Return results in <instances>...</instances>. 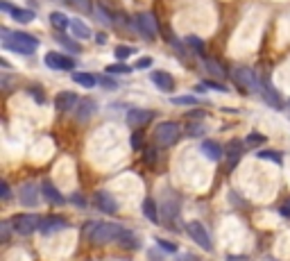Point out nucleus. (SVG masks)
Segmentation results:
<instances>
[{
    "label": "nucleus",
    "mask_w": 290,
    "mask_h": 261,
    "mask_svg": "<svg viewBox=\"0 0 290 261\" xmlns=\"http://www.w3.org/2000/svg\"><path fill=\"white\" fill-rule=\"evenodd\" d=\"M2 46L11 52L18 54H32L36 48H39V41L34 36L25 34V32H7L2 30Z\"/></svg>",
    "instance_id": "nucleus-1"
},
{
    "label": "nucleus",
    "mask_w": 290,
    "mask_h": 261,
    "mask_svg": "<svg viewBox=\"0 0 290 261\" xmlns=\"http://www.w3.org/2000/svg\"><path fill=\"white\" fill-rule=\"evenodd\" d=\"M86 236L91 238V243L95 246H104V243L118 241L120 234V225H113V222H89L86 225Z\"/></svg>",
    "instance_id": "nucleus-2"
},
{
    "label": "nucleus",
    "mask_w": 290,
    "mask_h": 261,
    "mask_svg": "<svg viewBox=\"0 0 290 261\" xmlns=\"http://www.w3.org/2000/svg\"><path fill=\"white\" fill-rule=\"evenodd\" d=\"M179 138V125L177 123H159L157 130H154V143L157 146H172V143H177Z\"/></svg>",
    "instance_id": "nucleus-3"
},
{
    "label": "nucleus",
    "mask_w": 290,
    "mask_h": 261,
    "mask_svg": "<svg viewBox=\"0 0 290 261\" xmlns=\"http://www.w3.org/2000/svg\"><path fill=\"white\" fill-rule=\"evenodd\" d=\"M234 80H236V84L245 86L247 91H259L261 89L259 75H256V70L250 68V66H238V68L234 70Z\"/></svg>",
    "instance_id": "nucleus-4"
},
{
    "label": "nucleus",
    "mask_w": 290,
    "mask_h": 261,
    "mask_svg": "<svg viewBox=\"0 0 290 261\" xmlns=\"http://www.w3.org/2000/svg\"><path fill=\"white\" fill-rule=\"evenodd\" d=\"M136 25L138 30H141V34L145 36L148 41H154L159 34V25L157 20H154V14L152 12H141V14L136 16Z\"/></svg>",
    "instance_id": "nucleus-5"
},
{
    "label": "nucleus",
    "mask_w": 290,
    "mask_h": 261,
    "mask_svg": "<svg viewBox=\"0 0 290 261\" xmlns=\"http://www.w3.org/2000/svg\"><path fill=\"white\" fill-rule=\"evenodd\" d=\"M11 225H14V232H18V234L27 236V234H32V232L39 230L41 220L34 216V214H20V216H14Z\"/></svg>",
    "instance_id": "nucleus-6"
},
{
    "label": "nucleus",
    "mask_w": 290,
    "mask_h": 261,
    "mask_svg": "<svg viewBox=\"0 0 290 261\" xmlns=\"http://www.w3.org/2000/svg\"><path fill=\"white\" fill-rule=\"evenodd\" d=\"M186 232H188V236H191L193 241L202 248V250H211V238H209V232L204 230V225H202V222L191 220L186 225Z\"/></svg>",
    "instance_id": "nucleus-7"
},
{
    "label": "nucleus",
    "mask_w": 290,
    "mask_h": 261,
    "mask_svg": "<svg viewBox=\"0 0 290 261\" xmlns=\"http://www.w3.org/2000/svg\"><path fill=\"white\" fill-rule=\"evenodd\" d=\"M43 62H45V66L52 70H73L75 68V62L70 60V57H66V54H61V52H54V50L45 54Z\"/></svg>",
    "instance_id": "nucleus-8"
},
{
    "label": "nucleus",
    "mask_w": 290,
    "mask_h": 261,
    "mask_svg": "<svg viewBox=\"0 0 290 261\" xmlns=\"http://www.w3.org/2000/svg\"><path fill=\"white\" fill-rule=\"evenodd\" d=\"M39 193H41V191L36 188L34 182L23 184V186H20V191H18L20 204H23V207H36V202H39Z\"/></svg>",
    "instance_id": "nucleus-9"
},
{
    "label": "nucleus",
    "mask_w": 290,
    "mask_h": 261,
    "mask_svg": "<svg viewBox=\"0 0 290 261\" xmlns=\"http://www.w3.org/2000/svg\"><path fill=\"white\" fill-rule=\"evenodd\" d=\"M150 80H152V84L159 91H163V94L175 91V78H172L170 73H166V70H154V73L150 75Z\"/></svg>",
    "instance_id": "nucleus-10"
},
{
    "label": "nucleus",
    "mask_w": 290,
    "mask_h": 261,
    "mask_svg": "<svg viewBox=\"0 0 290 261\" xmlns=\"http://www.w3.org/2000/svg\"><path fill=\"white\" fill-rule=\"evenodd\" d=\"M152 118H154V114L150 109H129L127 112V123L132 128H143V125H148Z\"/></svg>",
    "instance_id": "nucleus-11"
},
{
    "label": "nucleus",
    "mask_w": 290,
    "mask_h": 261,
    "mask_svg": "<svg viewBox=\"0 0 290 261\" xmlns=\"http://www.w3.org/2000/svg\"><path fill=\"white\" fill-rule=\"evenodd\" d=\"M93 202H95V207H98L100 212H104V214H113L116 209H118V202H116V198H113L111 193H107V191L95 193Z\"/></svg>",
    "instance_id": "nucleus-12"
},
{
    "label": "nucleus",
    "mask_w": 290,
    "mask_h": 261,
    "mask_svg": "<svg viewBox=\"0 0 290 261\" xmlns=\"http://www.w3.org/2000/svg\"><path fill=\"white\" fill-rule=\"evenodd\" d=\"M77 104H79V98L73 91H61V94L54 98V107L59 109V112H70V109L77 107Z\"/></svg>",
    "instance_id": "nucleus-13"
},
{
    "label": "nucleus",
    "mask_w": 290,
    "mask_h": 261,
    "mask_svg": "<svg viewBox=\"0 0 290 261\" xmlns=\"http://www.w3.org/2000/svg\"><path fill=\"white\" fill-rule=\"evenodd\" d=\"M64 227H66V220L61 216H48V218H41L39 232L41 234H52V232H59Z\"/></svg>",
    "instance_id": "nucleus-14"
},
{
    "label": "nucleus",
    "mask_w": 290,
    "mask_h": 261,
    "mask_svg": "<svg viewBox=\"0 0 290 261\" xmlns=\"http://www.w3.org/2000/svg\"><path fill=\"white\" fill-rule=\"evenodd\" d=\"M177 214H179V200L175 196H168V200H163V220L168 225H172Z\"/></svg>",
    "instance_id": "nucleus-15"
},
{
    "label": "nucleus",
    "mask_w": 290,
    "mask_h": 261,
    "mask_svg": "<svg viewBox=\"0 0 290 261\" xmlns=\"http://www.w3.org/2000/svg\"><path fill=\"white\" fill-rule=\"evenodd\" d=\"M261 96L266 98V102L270 104V107H275V109H281V98H279V94H277L275 89H272L270 84H268V80H261Z\"/></svg>",
    "instance_id": "nucleus-16"
},
{
    "label": "nucleus",
    "mask_w": 290,
    "mask_h": 261,
    "mask_svg": "<svg viewBox=\"0 0 290 261\" xmlns=\"http://www.w3.org/2000/svg\"><path fill=\"white\" fill-rule=\"evenodd\" d=\"M95 109H98V104H95L91 98L79 100V104H77V123H86V120L95 114Z\"/></svg>",
    "instance_id": "nucleus-17"
},
{
    "label": "nucleus",
    "mask_w": 290,
    "mask_h": 261,
    "mask_svg": "<svg viewBox=\"0 0 290 261\" xmlns=\"http://www.w3.org/2000/svg\"><path fill=\"white\" fill-rule=\"evenodd\" d=\"M41 191H43V196H45V200H48V202H52V204H64V196L57 191V186H52L50 180H43Z\"/></svg>",
    "instance_id": "nucleus-18"
},
{
    "label": "nucleus",
    "mask_w": 290,
    "mask_h": 261,
    "mask_svg": "<svg viewBox=\"0 0 290 261\" xmlns=\"http://www.w3.org/2000/svg\"><path fill=\"white\" fill-rule=\"evenodd\" d=\"M200 148H202V152H204V157L211 159V162H218V159H222V148L218 146L216 141H202Z\"/></svg>",
    "instance_id": "nucleus-19"
},
{
    "label": "nucleus",
    "mask_w": 290,
    "mask_h": 261,
    "mask_svg": "<svg viewBox=\"0 0 290 261\" xmlns=\"http://www.w3.org/2000/svg\"><path fill=\"white\" fill-rule=\"evenodd\" d=\"M70 32H73V36H77V39H91L89 25L82 23L79 18H73V20H70Z\"/></svg>",
    "instance_id": "nucleus-20"
},
{
    "label": "nucleus",
    "mask_w": 290,
    "mask_h": 261,
    "mask_svg": "<svg viewBox=\"0 0 290 261\" xmlns=\"http://www.w3.org/2000/svg\"><path fill=\"white\" fill-rule=\"evenodd\" d=\"M141 209H143V216L148 218V220H152V222H159L157 204H154V200H152V198H145V200H143V204H141Z\"/></svg>",
    "instance_id": "nucleus-21"
},
{
    "label": "nucleus",
    "mask_w": 290,
    "mask_h": 261,
    "mask_svg": "<svg viewBox=\"0 0 290 261\" xmlns=\"http://www.w3.org/2000/svg\"><path fill=\"white\" fill-rule=\"evenodd\" d=\"M50 23H52L54 30H59V32H64V30L70 28V20L66 18L61 12H52V14H50Z\"/></svg>",
    "instance_id": "nucleus-22"
},
{
    "label": "nucleus",
    "mask_w": 290,
    "mask_h": 261,
    "mask_svg": "<svg viewBox=\"0 0 290 261\" xmlns=\"http://www.w3.org/2000/svg\"><path fill=\"white\" fill-rule=\"evenodd\" d=\"M73 82L75 84H82L84 89H91V86H95L98 84V78L91 73H73Z\"/></svg>",
    "instance_id": "nucleus-23"
},
{
    "label": "nucleus",
    "mask_w": 290,
    "mask_h": 261,
    "mask_svg": "<svg viewBox=\"0 0 290 261\" xmlns=\"http://www.w3.org/2000/svg\"><path fill=\"white\" fill-rule=\"evenodd\" d=\"M116 243H120L123 248H138L136 236H134L129 230H125V227H120V234H118V241Z\"/></svg>",
    "instance_id": "nucleus-24"
},
{
    "label": "nucleus",
    "mask_w": 290,
    "mask_h": 261,
    "mask_svg": "<svg viewBox=\"0 0 290 261\" xmlns=\"http://www.w3.org/2000/svg\"><path fill=\"white\" fill-rule=\"evenodd\" d=\"M9 16L16 20V23H32V20H34V12L20 10V7H14V12H11Z\"/></svg>",
    "instance_id": "nucleus-25"
},
{
    "label": "nucleus",
    "mask_w": 290,
    "mask_h": 261,
    "mask_svg": "<svg viewBox=\"0 0 290 261\" xmlns=\"http://www.w3.org/2000/svg\"><path fill=\"white\" fill-rule=\"evenodd\" d=\"M204 66H207V70L211 75H216V78H225V68H222L220 64H218V62H213V60H204Z\"/></svg>",
    "instance_id": "nucleus-26"
},
{
    "label": "nucleus",
    "mask_w": 290,
    "mask_h": 261,
    "mask_svg": "<svg viewBox=\"0 0 290 261\" xmlns=\"http://www.w3.org/2000/svg\"><path fill=\"white\" fill-rule=\"evenodd\" d=\"M259 159H263V162L281 164V152H277V150H261V152H259Z\"/></svg>",
    "instance_id": "nucleus-27"
},
{
    "label": "nucleus",
    "mask_w": 290,
    "mask_h": 261,
    "mask_svg": "<svg viewBox=\"0 0 290 261\" xmlns=\"http://www.w3.org/2000/svg\"><path fill=\"white\" fill-rule=\"evenodd\" d=\"M195 102H197L195 96H177V98H172V104H177V107H191Z\"/></svg>",
    "instance_id": "nucleus-28"
},
{
    "label": "nucleus",
    "mask_w": 290,
    "mask_h": 261,
    "mask_svg": "<svg viewBox=\"0 0 290 261\" xmlns=\"http://www.w3.org/2000/svg\"><path fill=\"white\" fill-rule=\"evenodd\" d=\"M70 2H73L79 12H84V14H91V12H93V0H70Z\"/></svg>",
    "instance_id": "nucleus-29"
},
{
    "label": "nucleus",
    "mask_w": 290,
    "mask_h": 261,
    "mask_svg": "<svg viewBox=\"0 0 290 261\" xmlns=\"http://www.w3.org/2000/svg\"><path fill=\"white\" fill-rule=\"evenodd\" d=\"M132 68H134V66H125V64H111V66H107L109 73H118V75L132 73Z\"/></svg>",
    "instance_id": "nucleus-30"
},
{
    "label": "nucleus",
    "mask_w": 290,
    "mask_h": 261,
    "mask_svg": "<svg viewBox=\"0 0 290 261\" xmlns=\"http://www.w3.org/2000/svg\"><path fill=\"white\" fill-rule=\"evenodd\" d=\"M186 44H188V46H193V50H195V52H204V41L197 39L195 34L186 36Z\"/></svg>",
    "instance_id": "nucleus-31"
},
{
    "label": "nucleus",
    "mask_w": 290,
    "mask_h": 261,
    "mask_svg": "<svg viewBox=\"0 0 290 261\" xmlns=\"http://www.w3.org/2000/svg\"><path fill=\"white\" fill-rule=\"evenodd\" d=\"M132 54H134V48H129V46H118V48H116V57H118V60H127Z\"/></svg>",
    "instance_id": "nucleus-32"
},
{
    "label": "nucleus",
    "mask_w": 290,
    "mask_h": 261,
    "mask_svg": "<svg viewBox=\"0 0 290 261\" xmlns=\"http://www.w3.org/2000/svg\"><path fill=\"white\" fill-rule=\"evenodd\" d=\"M204 86H207V89H211V91H220V94H227V86L225 84H218V82H213V80H204Z\"/></svg>",
    "instance_id": "nucleus-33"
},
{
    "label": "nucleus",
    "mask_w": 290,
    "mask_h": 261,
    "mask_svg": "<svg viewBox=\"0 0 290 261\" xmlns=\"http://www.w3.org/2000/svg\"><path fill=\"white\" fill-rule=\"evenodd\" d=\"M186 134H188V136H193V138H197L200 134H204V125H202V123H193L191 128L186 130Z\"/></svg>",
    "instance_id": "nucleus-34"
},
{
    "label": "nucleus",
    "mask_w": 290,
    "mask_h": 261,
    "mask_svg": "<svg viewBox=\"0 0 290 261\" xmlns=\"http://www.w3.org/2000/svg\"><path fill=\"white\" fill-rule=\"evenodd\" d=\"M261 143H266V136L259 132H252L250 136H247V146H261Z\"/></svg>",
    "instance_id": "nucleus-35"
},
{
    "label": "nucleus",
    "mask_w": 290,
    "mask_h": 261,
    "mask_svg": "<svg viewBox=\"0 0 290 261\" xmlns=\"http://www.w3.org/2000/svg\"><path fill=\"white\" fill-rule=\"evenodd\" d=\"M157 246L161 248V250H166V252H177V246L172 241H163V238H157Z\"/></svg>",
    "instance_id": "nucleus-36"
},
{
    "label": "nucleus",
    "mask_w": 290,
    "mask_h": 261,
    "mask_svg": "<svg viewBox=\"0 0 290 261\" xmlns=\"http://www.w3.org/2000/svg\"><path fill=\"white\" fill-rule=\"evenodd\" d=\"M98 82H102V86L104 89H118V82L116 80H111V78H98Z\"/></svg>",
    "instance_id": "nucleus-37"
},
{
    "label": "nucleus",
    "mask_w": 290,
    "mask_h": 261,
    "mask_svg": "<svg viewBox=\"0 0 290 261\" xmlns=\"http://www.w3.org/2000/svg\"><path fill=\"white\" fill-rule=\"evenodd\" d=\"M9 222L7 220H2L0 222V238H2V241H9Z\"/></svg>",
    "instance_id": "nucleus-38"
},
{
    "label": "nucleus",
    "mask_w": 290,
    "mask_h": 261,
    "mask_svg": "<svg viewBox=\"0 0 290 261\" xmlns=\"http://www.w3.org/2000/svg\"><path fill=\"white\" fill-rule=\"evenodd\" d=\"M27 94H30L32 98H36L41 104H43V91H41V89H34V86H30V89H27Z\"/></svg>",
    "instance_id": "nucleus-39"
},
{
    "label": "nucleus",
    "mask_w": 290,
    "mask_h": 261,
    "mask_svg": "<svg viewBox=\"0 0 290 261\" xmlns=\"http://www.w3.org/2000/svg\"><path fill=\"white\" fill-rule=\"evenodd\" d=\"M148 66H152V57H141L134 68H148Z\"/></svg>",
    "instance_id": "nucleus-40"
},
{
    "label": "nucleus",
    "mask_w": 290,
    "mask_h": 261,
    "mask_svg": "<svg viewBox=\"0 0 290 261\" xmlns=\"http://www.w3.org/2000/svg\"><path fill=\"white\" fill-rule=\"evenodd\" d=\"M279 212H281V216H284V218H290V198L279 207Z\"/></svg>",
    "instance_id": "nucleus-41"
},
{
    "label": "nucleus",
    "mask_w": 290,
    "mask_h": 261,
    "mask_svg": "<svg viewBox=\"0 0 290 261\" xmlns=\"http://www.w3.org/2000/svg\"><path fill=\"white\" fill-rule=\"evenodd\" d=\"M141 132H138V130H136V132H134L132 134V146H134V148H141Z\"/></svg>",
    "instance_id": "nucleus-42"
},
{
    "label": "nucleus",
    "mask_w": 290,
    "mask_h": 261,
    "mask_svg": "<svg viewBox=\"0 0 290 261\" xmlns=\"http://www.w3.org/2000/svg\"><path fill=\"white\" fill-rule=\"evenodd\" d=\"M0 191H2V193H0V198H2V200H9V196H11V193H9V184L2 182V188H0Z\"/></svg>",
    "instance_id": "nucleus-43"
},
{
    "label": "nucleus",
    "mask_w": 290,
    "mask_h": 261,
    "mask_svg": "<svg viewBox=\"0 0 290 261\" xmlns=\"http://www.w3.org/2000/svg\"><path fill=\"white\" fill-rule=\"evenodd\" d=\"M0 10L7 12V14H11V12H14V7H11L9 2H5V0H2V2H0Z\"/></svg>",
    "instance_id": "nucleus-44"
},
{
    "label": "nucleus",
    "mask_w": 290,
    "mask_h": 261,
    "mask_svg": "<svg viewBox=\"0 0 290 261\" xmlns=\"http://www.w3.org/2000/svg\"><path fill=\"white\" fill-rule=\"evenodd\" d=\"M154 159H157V152H154V150H148V164H154Z\"/></svg>",
    "instance_id": "nucleus-45"
},
{
    "label": "nucleus",
    "mask_w": 290,
    "mask_h": 261,
    "mask_svg": "<svg viewBox=\"0 0 290 261\" xmlns=\"http://www.w3.org/2000/svg\"><path fill=\"white\" fill-rule=\"evenodd\" d=\"M177 261H197V259H195V256H193V254H182Z\"/></svg>",
    "instance_id": "nucleus-46"
},
{
    "label": "nucleus",
    "mask_w": 290,
    "mask_h": 261,
    "mask_svg": "<svg viewBox=\"0 0 290 261\" xmlns=\"http://www.w3.org/2000/svg\"><path fill=\"white\" fill-rule=\"evenodd\" d=\"M227 261H247V256H234V254H229V256H227Z\"/></svg>",
    "instance_id": "nucleus-47"
},
{
    "label": "nucleus",
    "mask_w": 290,
    "mask_h": 261,
    "mask_svg": "<svg viewBox=\"0 0 290 261\" xmlns=\"http://www.w3.org/2000/svg\"><path fill=\"white\" fill-rule=\"evenodd\" d=\"M263 261H279V259H272V256H266V259H263Z\"/></svg>",
    "instance_id": "nucleus-48"
}]
</instances>
